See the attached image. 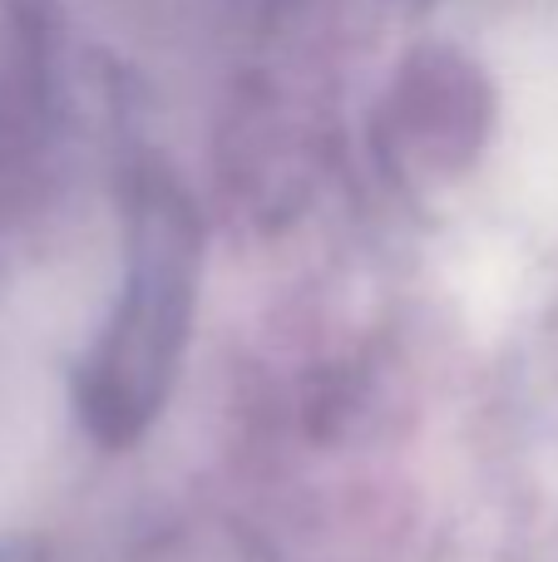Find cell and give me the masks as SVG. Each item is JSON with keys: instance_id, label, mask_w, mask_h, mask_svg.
Returning a JSON list of instances; mask_svg holds the SVG:
<instances>
[{"instance_id": "6da1fadb", "label": "cell", "mask_w": 558, "mask_h": 562, "mask_svg": "<svg viewBox=\"0 0 558 562\" xmlns=\"http://www.w3.org/2000/svg\"><path fill=\"white\" fill-rule=\"evenodd\" d=\"M188 262L193 237L188 217L174 203H154L138 227V262L129 281V301L119 311L114 340L99 360V390L114 400V419H138L158 390L168 360L178 350V330L188 316Z\"/></svg>"}]
</instances>
